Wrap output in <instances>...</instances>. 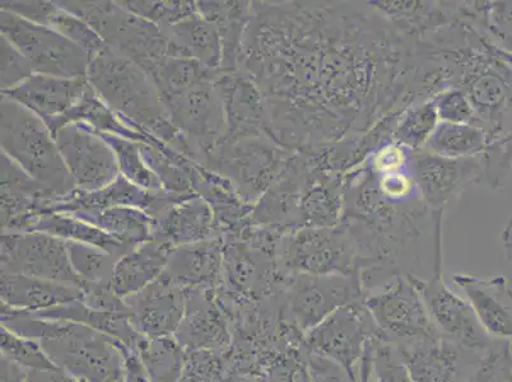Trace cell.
<instances>
[{
    "label": "cell",
    "mask_w": 512,
    "mask_h": 382,
    "mask_svg": "<svg viewBox=\"0 0 512 382\" xmlns=\"http://www.w3.org/2000/svg\"><path fill=\"white\" fill-rule=\"evenodd\" d=\"M416 46L371 2H251L239 71L293 152L365 134L403 111Z\"/></svg>",
    "instance_id": "cell-1"
},
{
    "label": "cell",
    "mask_w": 512,
    "mask_h": 382,
    "mask_svg": "<svg viewBox=\"0 0 512 382\" xmlns=\"http://www.w3.org/2000/svg\"><path fill=\"white\" fill-rule=\"evenodd\" d=\"M86 78L121 123L188 155V142L171 124L155 82L137 64L109 48L90 60Z\"/></svg>",
    "instance_id": "cell-2"
},
{
    "label": "cell",
    "mask_w": 512,
    "mask_h": 382,
    "mask_svg": "<svg viewBox=\"0 0 512 382\" xmlns=\"http://www.w3.org/2000/svg\"><path fill=\"white\" fill-rule=\"evenodd\" d=\"M0 146L4 155L58 197L77 189L45 121L6 96L0 102Z\"/></svg>",
    "instance_id": "cell-3"
},
{
    "label": "cell",
    "mask_w": 512,
    "mask_h": 382,
    "mask_svg": "<svg viewBox=\"0 0 512 382\" xmlns=\"http://www.w3.org/2000/svg\"><path fill=\"white\" fill-rule=\"evenodd\" d=\"M64 11L81 18L99 34L111 51L137 64L150 76L170 58L164 31L119 2H57Z\"/></svg>",
    "instance_id": "cell-4"
},
{
    "label": "cell",
    "mask_w": 512,
    "mask_h": 382,
    "mask_svg": "<svg viewBox=\"0 0 512 382\" xmlns=\"http://www.w3.org/2000/svg\"><path fill=\"white\" fill-rule=\"evenodd\" d=\"M295 153L267 137L225 138L202 166L227 177L242 199L255 206L285 174Z\"/></svg>",
    "instance_id": "cell-5"
},
{
    "label": "cell",
    "mask_w": 512,
    "mask_h": 382,
    "mask_svg": "<svg viewBox=\"0 0 512 382\" xmlns=\"http://www.w3.org/2000/svg\"><path fill=\"white\" fill-rule=\"evenodd\" d=\"M277 262L285 276L360 278L356 242L344 223L290 232L279 245Z\"/></svg>",
    "instance_id": "cell-6"
},
{
    "label": "cell",
    "mask_w": 512,
    "mask_h": 382,
    "mask_svg": "<svg viewBox=\"0 0 512 382\" xmlns=\"http://www.w3.org/2000/svg\"><path fill=\"white\" fill-rule=\"evenodd\" d=\"M41 346L60 370L83 382H125V347L85 325L69 323L59 337Z\"/></svg>",
    "instance_id": "cell-7"
},
{
    "label": "cell",
    "mask_w": 512,
    "mask_h": 382,
    "mask_svg": "<svg viewBox=\"0 0 512 382\" xmlns=\"http://www.w3.org/2000/svg\"><path fill=\"white\" fill-rule=\"evenodd\" d=\"M363 302L380 338L399 349L441 335L428 314L420 291L409 277L395 278L385 286L366 293Z\"/></svg>",
    "instance_id": "cell-8"
},
{
    "label": "cell",
    "mask_w": 512,
    "mask_h": 382,
    "mask_svg": "<svg viewBox=\"0 0 512 382\" xmlns=\"http://www.w3.org/2000/svg\"><path fill=\"white\" fill-rule=\"evenodd\" d=\"M363 300L335 311L304 335L307 352L341 366L357 382L372 340L379 335Z\"/></svg>",
    "instance_id": "cell-9"
},
{
    "label": "cell",
    "mask_w": 512,
    "mask_h": 382,
    "mask_svg": "<svg viewBox=\"0 0 512 382\" xmlns=\"http://www.w3.org/2000/svg\"><path fill=\"white\" fill-rule=\"evenodd\" d=\"M0 32L21 51L37 74L86 77L90 57L85 50L51 27L37 25L0 9Z\"/></svg>",
    "instance_id": "cell-10"
},
{
    "label": "cell",
    "mask_w": 512,
    "mask_h": 382,
    "mask_svg": "<svg viewBox=\"0 0 512 382\" xmlns=\"http://www.w3.org/2000/svg\"><path fill=\"white\" fill-rule=\"evenodd\" d=\"M365 296L358 277L290 276L283 293L282 320L306 334L335 311Z\"/></svg>",
    "instance_id": "cell-11"
},
{
    "label": "cell",
    "mask_w": 512,
    "mask_h": 382,
    "mask_svg": "<svg viewBox=\"0 0 512 382\" xmlns=\"http://www.w3.org/2000/svg\"><path fill=\"white\" fill-rule=\"evenodd\" d=\"M164 102L171 124L188 141L190 160L202 165L227 134L225 109L214 81L198 83Z\"/></svg>",
    "instance_id": "cell-12"
},
{
    "label": "cell",
    "mask_w": 512,
    "mask_h": 382,
    "mask_svg": "<svg viewBox=\"0 0 512 382\" xmlns=\"http://www.w3.org/2000/svg\"><path fill=\"white\" fill-rule=\"evenodd\" d=\"M2 273L85 287L72 267L67 242L44 232L2 234Z\"/></svg>",
    "instance_id": "cell-13"
},
{
    "label": "cell",
    "mask_w": 512,
    "mask_h": 382,
    "mask_svg": "<svg viewBox=\"0 0 512 382\" xmlns=\"http://www.w3.org/2000/svg\"><path fill=\"white\" fill-rule=\"evenodd\" d=\"M409 278L420 291L437 329L451 342L481 356H486L500 342L484 330L472 305L450 290L442 274L430 279Z\"/></svg>",
    "instance_id": "cell-14"
},
{
    "label": "cell",
    "mask_w": 512,
    "mask_h": 382,
    "mask_svg": "<svg viewBox=\"0 0 512 382\" xmlns=\"http://www.w3.org/2000/svg\"><path fill=\"white\" fill-rule=\"evenodd\" d=\"M54 139L77 189L96 191L118 179L114 149L96 130L81 123L68 124L54 134Z\"/></svg>",
    "instance_id": "cell-15"
},
{
    "label": "cell",
    "mask_w": 512,
    "mask_h": 382,
    "mask_svg": "<svg viewBox=\"0 0 512 382\" xmlns=\"http://www.w3.org/2000/svg\"><path fill=\"white\" fill-rule=\"evenodd\" d=\"M409 172L422 202L436 213H445L470 186L484 184L483 156L453 160L427 151L413 152Z\"/></svg>",
    "instance_id": "cell-16"
},
{
    "label": "cell",
    "mask_w": 512,
    "mask_h": 382,
    "mask_svg": "<svg viewBox=\"0 0 512 382\" xmlns=\"http://www.w3.org/2000/svg\"><path fill=\"white\" fill-rule=\"evenodd\" d=\"M214 87L225 109V138L267 137L276 142L267 101L245 73H218Z\"/></svg>",
    "instance_id": "cell-17"
},
{
    "label": "cell",
    "mask_w": 512,
    "mask_h": 382,
    "mask_svg": "<svg viewBox=\"0 0 512 382\" xmlns=\"http://www.w3.org/2000/svg\"><path fill=\"white\" fill-rule=\"evenodd\" d=\"M399 352L413 382H468L487 356L468 351L442 334Z\"/></svg>",
    "instance_id": "cell-18"
},
{
    "label": "cell",
    "mask_w": 512,
    "mask_h": 382,
    "mask_svg": "<svg viewBox=\"0 0 512 382\" xmlns=\"http://www.w3.org/2000/svg\"><path fill=\"white\" fill-rule=\"evenodd\" d=\"M2 157V234L29 232L43 217L53 191L23 171L11 158Z\"/></svg>",
    "instance_id": "cell-19"
},
{
    "label": "cell",
    "mask_w": 512,
    "mask_h": 382,
    "mask_svg": "<svg viewBox=\"0 0 512 382\" xmlns=\"http://www.w3.org/2000/svg\"><path fill=\"white\" fill-rule=\"evenodd\" d=\"M124 302L134 328L143 337H174L185 316L188 290L158 279Z\"/></svg>",
    "instance_id": "cell-20"
},
{
    "label": "cell",
    "mask_w": 512,
    "mask_h": 382,
    "mask_svg": "<svg viewBox=\"0 0 512 382\" xmlns=\"http://www.w3.org/2000/svg\"><path fill=\"white\" fill-rule=\"evenodd\" d=\"M222 311L218 290H188L185 316L174 337L186 352H221L231 343Z\"/></svg>",
    "instance_id": "cell-21"
},
{
    "label": "cell",
    "mask_w": 512,
    "mask_h": 382,
    "mask_svg": "<svg viewBox=\"0 0 512 382\" xmlns=\"http://www.w3.org/2000/svg\"><path fill=\"white\" fill-rule=\"evenodd\" d=\"M306 172L300 198V228L342 225L347 206V175L319 169L306 152Z\"/></svg>",
    "instance_id": "cell-22"
},
{
    "label": "cell",
    "mask_w": 512,
    "mask_h": 382,
    "mask_svg": "<svg viewBox=\"0 0 512 382\" xmlns=\"http://www.w3.org/2000/svg\"><path fill=\"white\" fill-rule=\"evenodd\" d=\"M476 312L484 330L497 340L512 346V287L505 276L479 278L465 273L451 276Z\"/></svg>",
    "instance_id": "cell-23"
},
{
    "label": "cell",
    "mask_w": 512,
    "mask_h": 382,
    "mask_svg": "<svg viewBox=\"0 0 512 382\" xmlns=\"http://www.w3.org/2000/svg\"><path fill=\"white\" fill-rule=\"evenodd\" d=\"M223 237L172 250L162 281L184 290H218L223 282Z\"/></svg>",
    "instance_id": "cell-24"
},
{
    "label": "cell",
    "mask_w": 512,
    "mask_h": 382,
    "mask_svg": "<svg viewBox=\"0 0 512 382\" xmlns=\"http://www.w3.org/2000/svg\"><path fill=\"white\" fill-rule=\"evenodd\" d=\"M87 87L86 77L63 78L35 73L20 86L3 91L2 96L27 107L48 124L72 109Z\"/></svg>",
    "instance_id": "cell-25"
},
{
    "label": "cell",
    "mask_w": 512,
    "mask_h": 382,
    "mask_svg": "<svg viewBox=\"0 0 512 382\" xmlns=\"http://www.w3.org/2000/svg\"><path fill=\"white\" fill-rule=\"evenodd\" d=\"M306 172L305 157L296 152L290 166L255 204L250 220L286 232L300 228V198Z\"/></svg>",
    "instance_id": "cell-26"
},
{
    "label": "cell",
    "mask_w": 512,
    "mask_h": 382,
    "mask_svg": "<svg viewBox=\"0 0 512 382\" xmlns=\"http://www.w3.org/2000/svg\"><path fill=\"white\" fill-rule=\"evenodd\" d=\"M218 237L211 207L198 194L171 204L153 217L152 239L178 248Z\"/></svg>",
    "instance_id": "cell-27"
},
{
    "label": "cell",
    "mask_w": 512,
    "mask_h": 382,
    "mask_svg": "<svg viewBox=\"0 0 512 382\" xmlns=\"http://www.w3.org/2000/svg\"><path fill=\"white\" fill-rule=\"evenodd\" d=\"M0 296L2 306L8 309L36 314L53 307L82 300L83 292L67 284L45 281V279L2 273Z\"/></svg>",
    "instance_id": "cell-28"
},
{
    "label": "cell",
    "mask_w": 512,
    "mask_h": 382,
    "mask_svg": "<svg viewBox=\"0 0 512 382\" xmlns=\"http://www.w3.org/2000/svg\"><path fill=\"white\" fill-rule=\"evenodd\" d=\"M174 246L150 240L121 256L115 265L113 288L120 298L137 295L164 274Z\"/></svg>",
    "instance_id": "cell-29"
},
{
    "label": "cell",
    "mask_w": 512,
    "mask_h": 382,
    "mask_svg": "<svg viewBox=\"0 0 512 382\" xmlns=\"http://www.w3.org/2000/svg\"><path fill=\"white\" fill-rule=\"evenodd\" d=\"M160 191L152 193L130 183L123 175H119L113 184L96 191L73 190L72 193L51 200L50 213H76L88 209H106L114 207H133L151 212Z\"/></svg>",
    "instance_id": "cell-30"
},
{
    "label": "cell",
    "mask_w": 512,
    "mask_h": 382,
    "mask_svg": "<svg viewBox=\"0 0 512 382\" xmlns=\"http://www.w3.org/2000/svg\"><path fill=\"white\" fill-rule=\"evenodd\" d=\"M194 191L211 207L218 237H225L237 230L253 213V204L242 199L235 185L227 177L202 165L197 167Z\"/></svg>",
    "instance_id": "cell-31"
},
{
    "label": "cell",
    "mask_w": 512,
    "mask_h": 382,
    "mask_svg": "<svg viewBox=\"0 0 512 382\" xmlns=\"http://www.w3.org/2000/svg\"><path fill=\"white\" fill-rule=\"evenodd\" d=\"M162 31L169 39L170 57L197 60L203 67L220 72L222 41L214 23L197 12Z\"/></svg>",
    "instance_id": "cell-32"
},
{
    "label": "cell",
    "mask_w": 512,
    "mask_h": 382,
    "mask_svg": "<svg viewBox=\"0 0 512 382\" xmlns=\"http://www.w3.org/2000/svg\"><path fill=\"white\" fill-rule=\"evenodd\" d=\"M197 12L214 23L222 41V63L218 73L239 72L242 40L251 15V2H195Z\"/></svg>",
    "instance_id": "cell-33"
},
{
    "label": "cell",
    "mask_w": 512,
    "mask_h": 382,
    "mask_svg": "<svg viewBox=\"0 0 512 382\" xmlns=\"http://www.w3.org/2000/svg\"><path fill=\"white\" fill-rule=\"evenodd\" d=\"M77 123L88 125V127L97 130V132L116 135V137L129 139V141L133 142L152 144V146H156L160 142L157 138L151 137V135L136 132V130L130 129L127 125L121 123L118 115L100 99V96L93 90L90 83H88V87L81 99L72 109H69L63 116L50 121L46 125H48L54 137V134L65 127V125Z\"/></svg>",
    "instance_id": "cell-34"
},
{
    "label": "cell",
    "mask_w": 512,
    "mask_h": 382,
    "mask_svg": "<svg viewBox=\"0 0 512 382\" xmlns=\"http://www.w3.org/2000/svg\"><path fill=\"white\" fill-rule=\"evenodd\" d=\"M72 216L100 228L130 249L152 240L153 218L143 209L133 207L88 209V211L72 213Z\"/></svg>",
    "instance_id": "cell-35"
},
{
    "label": "cell",
    "mask_w": 512,
    "mask_h": 382,
    "mask_svg": "<svg viewBox=\"0 0 512 382\" xmlns=\"http://www.w3.org/2000/svg\"><path fill=\"white\" fill-rule=\"evenodd\" d=\"M31 231L44 232L67 242L95 246L119 259L132 250L100 228L67 213L45 214Z\"/></svg>",
    "instance_id": "cell-36"
},
{
    "label": "cell",
    "mask_w": 512,
    "mask_h": 382,
    "mask_svg": "<svg viewBox=\"0 0 512 382\" xmlns=\"http://www.w3.org/2000/svg\"><path fill=\"white\" fill-rule=\"evenodd\" d=\"M488 147L487 134L477 125L442 123L432 134L425 149L436 156L467 160L482 157Z\"/></svg>",
    "instance_id": "cell-37"
},
{
    "label": "cell",
    "mask_w": 512,
    "mask_h": 382,
    "mask_svg": "<svg viewBox=\"0 0 512 382\" xmlns=\"http://www.w3.org/2000/svg\"><path fill=\"white\" fill-rule=\"evenodd\" d=\"M186 354L175 337H144L138 349L150 382H179L184 374Z\"/></svg>",
    "instance_id": "cell-38"
},
{
    "label": "cell",
    "mask_w": 512,
    "mask_h": 382,
    "mask_svg": "<svg viewBox=\"0 0 512 382\" xmlns=\"http://www.w3.org/2000/svg\"><path fill=\"white\" fill-rule=\"evenodd\" d=\"M439 124L440 118L434 101L408 106L397 116L392 141L412 152L423 151Z\"/></svg>",
    "instance_id": "cell-39"
},
{
    "label": "cell",
    "mask_w": 512,
    "mask_h": 382,
    "mask_svg": "<svg viewBox=\"0 0 512 382\" xmlns=\"http://www.w3.org/2000/svg\"><path fill=\"white\" fill-rule=\"evenodd\" d=\"M217 72L211 71L197 60L170 57L150 74L162 99L178 95L188 88L206 81H214Z\"/></svg>",
    "instance_id": "cell-40"
},
{
    "label": "cell",
    "mask_w": 512,
    "mask_h": 382,
    "mask_svg": "<svg viewBox=\"0 0 512 382\" xmlns=\"http://www.w3.org/2000/svg\"><path fill=\"white\" fill-rule=\"evenodd\" d=\"M97 133L114 149L120 174L123 175L125 179L139 186V188L152 191V193L164 190L160 180L157 179V176L153 174L150 167H148L147 163L143 160L141 143L116 137V135Z\"/></svg>",
    "instance_id": "cell-41"
},
{
    "label": "cell",
    "mask_w": 512,
    "mask_h": 382,
    "mask_svg": "<svg viewBox=\"0 0 512 382\" xmlns=\"http://www.w3.org/2000/svg\"><path fill=\"white\" fill-rule=\"evenodd\" d=\"M67 242V241H65ZM72 267L86 284H113L119 258L95 246L67 242ZM85 288V287H83Z\"/></svg>",
    "instance_id": "cell-42"
},
{
    "label": "cell",
    "mask_w": 512,
    "mask_h": 382,
    "mask_svg": "<svg viewBox=\"0 0 512 382\" xmlns=\"http://www.w3.org/2000/svg\"><path fill=\"white\" fill-rule=\"evenodd\" d=\"M365 382H413L398 347L385 342L380 335L371 344Z\"/></svg>",
    "instance_id": "cell-43"
},
{
    "label": "cell",
    "mask_w": 512,
    "mask_h": 382,
    "mask_svg": "<svg viewBox=\"0 0 512 382\" xmlns=\"http://www.w3.org/2000/svg\"><path fill=\"white\" fill-rule=\"evenodd\" d=\"M2 354L3 358L22 368L23 371H51L59 368L50 360L40 342L20 337L3 326Z\"/></svg>",
    "instance_id": "cell-44"
},
{
    "label": "cell",
    "mask_w": 512,
    "mask_h": 382,
    "mask_svg": "<svg viewBox=\"0 0 512 382\" xmlns=\"http://www.w3.org/2000/svg\"><path fill=\"white\" fill-rule=\"evenodd\" d=\"M57 3V2H55ZM58 6V4H57ZM48 27L58 31L85 50L90 60L109 48L99 34L81 18L72 15L58 6L57 12L50 18Z\"/></svg>",
    "instance_id": "cell-45"
},
{
    "label": "cell",
    "mask_w": 512,
    "mask_h": 382,
    "mask_svg": "<svg viewBox=\"0 0 512 382\" xmlns=\"http://www.w3.org/2000/svg\"><path fill=\"white\" fill-rule=\"evenodd\" d=\"M121 6L136 15L155 23L161 30L197 13L195 2H119Z\"/></svg>",
    "instance_id": "cell-46"
},
{
    "label": "cell",
    "mask_w": 512,
    "mask_h": 382,
    "mask_svg": "<svg viewBox=\"0 0 512 382\" xmlns=\"http://www.w3.org/2000/svg\"><path fill=\"white\" fill-rule=\"evenodd\" d=\"M483 32L497 49L512 54V0L487 2L486 27Z\"/></svg>",
    "instance_id": "cell-47"
},
{
    "label": "cell",
    "mask_w": 512,
    "mask_h": 382,
    "mask_svg": "<svg viewBox=\"0 0 512 382\" xmlns=\"http://www.w3.org/2000/svg\"><path fill=\"white\" fill-rule=\"evenodd\" d=\"M468 382H512V346L500 340Z\"/></svg>",
    "instance_id": "cell-48"
},
{
    "label": "cell",
    "mask_w": 512,
    "mask_h": 382,
    "mask_svg": "<svg viewBox=\"0 0 512 382\" xmlns=\"http://www.w3.org/2000/svg\"><path fill=\"white\" fill-rule=\"evenodd\" d=\"M432 101L442 123L476 124L473 106L460 88H450L441 92Z\"/></svg>",
    "instance_id": "cell-49"
},
{
    "label": "cell",
    "mask_w": 512,
    "mask_h": 382,
    "mask_svg": "<svg viewBox=\"0 0 512 382\" xmlns=\"http://www.w3.org/2000/svg\"><path fill=\"white\" fill-rule=\"evenodd\" d=\"M486 175L491 184L505 186L512 172V124L500 142L492 143L484 153Z\"/></svg>",
    "instance_id": "cell-50"
},
{
    "label": "cell",
    "mask_w": 512,
    "mask_h": 382,
    "mask_svg": "<svg viewBox=\"0 0 512 382\" xmlns=\"http://www.w3.org/2000/svg\"><path fill=\"white\" fill-rule=\"evenodd\" d=\"M413 152L394 141L386 142L383 146L377 147L370 157L367 158L366 165L372 174L385 175L393 172H402L409 170Z\"/></svg>",
    "instance_id": "cell-51"
},
{
    "label": "cell",
    "mask_w": 512,
    "mask_h": 382,
    "mask_svg": "<svg viewBox=\"0 0 512 382\" xmlns=\"http://www.w3.org/2000/svg\"><path fill=\"white\" fill-rule=\"evenodd\" d=\"M0 45H2V82H0V86H2L3 92L20 86L26 79L34 76L35 72L29 60L23 57L21 51L9 43L6 37L2 36Z\"/></svg>",
    "instance_id": "cell-52"
},
{
    "label": "cell",
    "mask_w": 512,
    "mask_h": 382,
    "mask_svg": "<svg viewBox=\"0 0 512 382\" xmlns=\"http://www.w3.org/2000/svg\"><path fill=\"white\" fill-rule=\"evenodd\" d=\"M375 177L377 190L385 199L403 203L421 198L416 181H414L409 170L393 172V174L375 175Z\"/></svg>",
    "instance_id": "cell-53"
},
{
    "label": "cell",
    "mask_w": 512,
    "mask_h": 382,
    "mask_svg": "<svg viewBox=\"0 0 512 382\" xmlns=\"http://www.w3.org/2000/svg\"><path fill=\"white\" fill-rule=\"evenodd\" d=\"M2 11L13 13L37 25L48 26L50 18L57 12L55 2H34V0H2Z\"/></svg>",
    "instance_id": "cell-54"
},
{
    "label": "cell",
    "mask_w": 512,
    "mask_h": 382,
    "mask_svg": "<svg viewBox=\"0 0 512 382\" xmlns=\"http://www.w3.org/2000/svg\"><path fill=\"white\" fill-rule=\"evenodd\" d=\"M307 367L311 382H357L341 366L315 354H309Z\"/></svg>",
    "instance_id": "cell-55"
},
{
    "label": "cell",
    "mask_w": 512,
    "mask_h": 382,
    "mask_svg": "<svg viewBox=\"0 0 512 382\" xmlns=\"http://www.w3.org/2000/svg\"><path fill=\"white\" fill-rule=\"evenodd\" d=\"M501 242L507 260L512 263V216L507 220L504 230L501 232Z\"/></svg>",
    "instance_id": "cell-56"
},
{
    "label": "cell",
    "mask_w": 512,
    "mask_h": 382,
    "mask_svg": "<svg viewBox=\"0 0 512 382\" xmlns=\"http://www.w3.org/2000/svg\"><path fill=\"white\" fill-rule=\"evenodd\" d=\"M498 53H500L501 57L506 60L507 63H509L512 67V54L505 53V51H502L498 49Z\"/></svg>",
    "instance_id": "cell-57"
}]
</instances>
